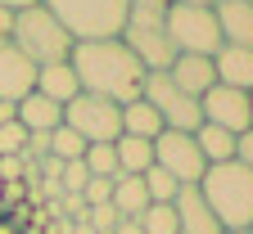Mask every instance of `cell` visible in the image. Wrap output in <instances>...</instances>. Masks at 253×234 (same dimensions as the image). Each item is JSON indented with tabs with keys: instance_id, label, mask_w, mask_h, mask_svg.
<instances>
[{
	"instance_id": "cell-32",
	"label": "cell",
	"mask_w": 253,
	"mask_h": 234,
	"mask_svg": "<svg viewBox=\"0 0 253 234\" xmlns=\"http://www.w3.org/2000/svg\"><path fill=\"white\" fill-rule=\"evenodd\" d=\"M113 234H145V230H140V221H118Z\"/></svg>"
},
{
	"instance_id": "cell-21",
	"label": "cell",
	"mask_w": 253,
	"mask_h": 234,
	"mask_svg": "<svg viewBox=\"0 0 253 234\" xmlns=\"http://www.w3.org/2000/svg\"><path fill=\"white\" fill-rule=\"evenodd\" d=\"M86 153V140L77 135L73 126H54L50 131V158H59V162H77Z\"/></svg>"
},
{
	"instance_id": "cell-22",
	"label": "cell",
	"mask_w": 253,
	"mask_h": 234,
	"mask_svg": "<svg viewBox=\"0 0 253 234\" xmlns=\"http://www.w3.org/2000/svg\"><path fill=\"white\" fill-rule=\"evenodd\" d=\"M82 162H86V171H90V176L118 180V153H113V144H86Z\"/></svg>"
},
{
	"instance_id": "cell-29",
	"label": "cell",
	"mask_w": 253,
	"mask_h": 234,
	"mask_svg": "<svg viewBox=\"0 0 253 234\" xmlns=\"http://www.w3.org/2000/svg\"><path fill=\"white\" fill-rule=\"evenodd\" d=\"M27 176V162L23 158H0V180H5V185H18Z\"/></svg>"
},
{
	"instance_id": "cell-27",
	"label": "cell",
	"mask_w": 253,
	"mask_h": 234,
	"mask_svg": "<svg viewBox=\"0 0 253 234\" xmlns=\"http://www.w3.org/2000/svg\"><path fill=\"white\" fill-rule=\"evenodd\" d=\"M82 198H86V207H100V203H109V198H113V180H104V176H90V180H86V189H82Z\"/></svg>"
},
{
	"instance_id": "cell-12",
	"label": "cell",
	"mask_w": 253,
	"mask_h": 234,
	"mask_svg": "<svg viewBox=\"0 0 253 234\" xmlns=\"http://www.w3.org/2000/svg\"><path fill=\"white\" fill-rule=\"evenodd\" d=\"M221 45H244L253 50V0H217L212 5Z\"/></svg>"
},
{
	"instance_id": "cell-28",
	"label": "cell",
	"mask_w": 253,
	"mask_h": 234,
	"mask_svg": "<svg viewBox=\"0 0 253 234\" xmlns=\"http://www.w3.org/2000/svg\"><path fill=\"white\" fill-rule=\"evenodd\" d=\"M235 162H240V167H249V171H253V126H249V131H240V135H235Z\"/></svg>"
},
{
	"instance_id": "cell-31",
	"label": "cell",
	"mask_w": 253,
	"mask_h": 234,
	"mask_svg": "<svg viewBox=\"0 0 253 234\" xmlns=\"http://www.w3.org/2000/svg\"><path fill=\"white\" fill-rule=\"evenodd\" d=\"M5 122H18V104H5V99H0V126Z\"/></svg>"
},
{
	"instance_id": "cell-10",
	"label": "cell",
	"mask_w": 253,
	"mask_h": 234,
	"mask_svg": "<svg viewBox=\"0 0 253 234\" xmlns=\"http://www.w3.org/2000/svg\"><path fill=\"white\" fill-rule=\"evenodd\" d=\"M32 90H37V63L5 41L0 45V99H5V104H18Z\"/></svg>"
},
{
	"instance_id": "cell-30",
	"label": "cell",
	"mask_w": 253,
	"mask_h": 234,
	"mask_svg": "<svg viewBox=\"0 0 253 234\" xmlns=\"http://www.w3.org/2000/svg\"><path fill=\"white\" fill-rule=\"evenodd\" d=\"M9 32H14V9H5V5H0V45L9 41Z\"/></svg>"
},
{
	"instance_id": "cell-16",
	"label": "cell",
	"mask_w": 253,
	"mask_h": 234,
	"mask_svg": "<svg viewBox=\"0 0 253 234\" xmlns=\"http://www.w3.org/2000/svg\"><path fill=\"white\" fill-rule=\"evenodd\" d=\"M18 126L27 131V135H45V131H54V126H63V108L59 104H50L45 95H23L18 99Z\"/></svg>"
},
{
	"instance_id": "cell-19",
	"label": "cell",
	"mask_w": 253,
	"mask_h": 234,
	"mask_svg": "<svg viewBox=\"0 0 253 234\" xmlns=\"http://www.w3.org/2000/svg\"><path fill=\"white\" fill-rule=\"evenodd\" d=\"M113 212L122 216V221H140V212L149 207V194H145V180L140 176H118L113 180Z\"/></svg>"
},
{
	"instance_id": "cell-35",
	"label": "cell",
	"mask_w": 253,
	"mask_h": 234,
	"mask_svg": "<svg viewBox=\"0 0 253 234\" xmlns=\"http://www.w3.org/2000/svg\"><path fill=\"white\" fill-rule=\"evenodd\" d=\"M0 234H18V230H14V225H5V221H0Z\"/></svg>"
},
{
	"instance_id": "cell-33",
	"label": "cell",
	"mask_w": 253,
	"mask_h": 234,
	"mask_svg": "<svg viewBox=\"0 0 253 234\" xmlns=\"http://www.w3.org/2000/svg\"><path fill=\"white\" fill-rule=\"evenodd\" d=\"M0 5H5V9H14V14H18V9H32V5H41V0H0Z\"/></svg>"
},
{
	"instance_id": "cell-24",
	"label": "cell",
	"mask_w": 253,
	"mask_h": 234,
	"mask_svg": "<svg viewBox=\"0 0 253 234\" xmlns=\"http://www.w3.org/2000/svg\"><path fill=\"white\" fill-rule=\"evenodd\" d=\"M140 180H145V194H149V203H172V198H176V189H181V185H176V180L163 171V167H149V171H145Z\"/></svg>"
},
{
	"instance_id": "cell-18",
	"label": "cell",
	"mask_w": 253,
	"mask_h": 234,
	"mask_svg": "<svg viewBox=\"0 0 253 234\" xmlns=\"http://www.w3.org/2000/svg\"><path fill=\"white\" fill-rule=\"evenodd\" d=\"M118 153V176H145L154 167V140H136V135H118L113 140Z\"/></svg>"
},
{
	"instance_id": "cell-9",
	"label": "cell",
	"mask_w": 253,
	"mask_h": 234,
	"mask_svg": "<svg viewBox=\"0 0 253 234\" xmlns=\"http://www.w3.org/2000/svg\"><path fill=\"white\" fill-rule=\"evenodd\" d=\"M199 113L208 126H221L240 135V131L253 126V113H249V90H231V86H208L199 95Z\"/></svg>"
},
{
	"instance_id": "cell-13",
	"label": "cell",
	"mask_w": 253,
	"mask_h": 234,
	"mask_svg": "<svg viewBox=\"0 0 253 234\" xmlns=\"http://www.w3.org/2000/svg\"><path fill=\"white\" fill-rule=\"evenodd\" d=\"M163 72H168L172 86L185 90L190 99H199L208 86H217V72H212V59H208V54H176Z\"/></svg>"
},
{
	"instance_id": "cell-26",
	"label": "cell",
	"mask_w": 253,
	"mask_h": 234,
	"mask_svg": "<svg viewBox=\"0 0 253 234\" xmlns=\"http://www.w3.org/2000/svg\"><path fill=\"white\" fill-rule=\"evenodd\" d=\"M86 180H90V171H86L82 158H77V162H63V171H59V189H63V194H82Z\"/></svg>"
},
{
	"instance_id": "cell-7",
	"label": "cell",
	"mask_w": 253,
	"mask_h": 234,
	"mask_svg": "<svg viewBox=\"0 0 253 234\" xmlns=\"http://www.w3.org/2000/svg\"><path fill=\"white\" fill-rule=\"evenodd\" d=\"M140 99H149V104H154V113L163 117L168 131H199V126H204L199 99H190L185 90H176L168 72H145Z\"/></svg>"
},
{
	"instance_id": "cell-17",
	"label": "cell",
	"mask_w": 253,
	"mask_h": 234,
	"mask_svg": "<svg viewBox=\"0 0 253 234\" xmlns=\"http://www.w3.org/2000/svg\"><path fill=\"white\" fill-rule=\"evenodd\" d=\"M163 117L154 113L149 99H131V104H122V135H136V140H158L163 135Z\"/></svg>"
},
{
	"instance_id": "cell-15",
	"label": "cell",
	"mask_w": 253,
	"mask_h": 234,
	"mask_svg": "<svg viewBox=\"0 0 253 234\" xmlns=\"http://www.w3.org/2000/svg\"><path fill=\"white\" fill-rule=\"evenodd\" d=\"M37 95H45L50 104H73V99L82 95L77 86V72H73V63L63 59V63H45V68H37Z\"/></svg>"
},
{
	"instance_id": "cell-4",
	"label": "cell",
	"mask_w": 253,
	"mask_h": 234,
	"mask_svg": "<svg viewBox=\"0 0 253 234\" xmlns=\"http://www.w3.org/2000/svg\"><path fill=\"white\" fill-rule=\"evenodd\" d=\"M73 41H109L126 27V0H41Z\"/></svg>"
},
{
	"instance_id": "cell-6",
	"label": "cell",
	"mask_w": 253,
	"mask_h": 234,
	"mask_svg": "<svg viewBox=\"0 0 253 234\" xmlns=\"http://www.w3.org/2000/svg\"><path fill=\"white\" fill-rule=\"evenodd\" d=\"M63 126H73L86 144H113L122 135V104L82 90L73 104H63Z\"/></svg>"
},
{
	"instance_id": "cell-38",
	"label": "cell",
	"mask_w": 253,
	"mask_h": 234,
	"mask_svg": "<svg viewBox=\"0 0 253 234\" xmlns=\"http://www.w3.org/2000/svg\"><path fill=\"white\" fill-rule=\"evenodd\" d=\"M249 234H253V225H249Z\"/></svg>"
},
{
	"instance_id": "cell-37",
	"label": "cell",
	"mask_w": 253,
	"mask_h": 234,
	"mask_svg": "<svg viewBox=\"0 0 253 234\" xmlns=\"http://www.w3.org/2000/svg\"><path fill=\"white\" fill-rule=\"evenodd\" d=\"M249 113H253V90H249Z\"/></svg>"
},
{
	"instance_id": "cell-11",
	"label": "cell",
	"mask_w": 253,
	"mask_h": 234,
	"mask_svg": "<svg viewBox=\"0 0 253 234\" xmlns=\"http://www.w3.org/2000/svg\"><path fill=\"white\" fill-rule=\"evenodd\" d=\"M172 212H176V234H221L212 207L204 203L199 185H181L172 198Z\"/></svg>"
},
{
	"instance_id": "cell-3",
	"label": "cell",
	"mask_w": 253,
	"mask_h": 234,
	"mask_svg": "<svg viewBox=\"0 0 253 234\" xmlns=\"http://www.w3.org/2000/svg\"><path fill=\"white\" fill-rule=\"evenodd\" d=\"M9 45L18 54H27L37 68H45V63H63L73 54V36L63 32V23L45 9V5H32V9H18L14 14V32H9Z\"/></svg>"
},
{
	"instance_id": "cell-25",
	"label": "cell",
	"mask_w": 253,
	"mask_h": 234,
	"mask_svg": "<svg viewBox=\"0 0 253 234\" xmlns=\"http://www.w3.org/2000/svg\"><path fill=\"white\" fill-rule=\"evenodd\" d=\"M23 149H27V131L18 122H5L0 126V158H23Z\"/></svg>"
},
{
	"instance_id": "cell-14",
	"label": "cell",
	"mask_w": 253,
	"mask_h": 234,
	"mask_svg": "<svg viewBox=\"0 0 253 234\" xmlns=\"http://www.w3.org/2000/svg\"><path fill=\"white\" fill-rule=\"evenodd\" d=\"M212 72H217V86L253 90V50H244V45H217Z\"/></svg>"
},
{
	"instance_id": "cell-23",
	"label": "cell",
	"mask_w": 253,
	"mask_h": 234,
	"mask_svg": "<svg viewBox=\"0 0 253 234\" xmlns=\"http://www.w3.org/2000/svg\"><path fill=\"white\" fill-rule=\"evenodd\" d=\"M140 230L145 234H176V212L172 203H149L140 212Z\"/></svg>"
},
{
	"instance_id": "cell-2",
	"label": "cell",
	"mask_w": 253,
	"mask_h": 234,
	"mask_svg": "<svg viewBox=\"0 0 253 234\" xmlns=\"http://www.w3.org/2000/svg\"><path fill=\"white\" fill-rule=\"evenodd\" d=\"M204 203L212 207L221 230H249L253 225V171L240 162H212L199 180Z\"/></svg>"
},
{
	"instance_id": "cell-1",
	"label": "cell",
	"mask_w": 253,
	"mask_h": 234,
	"mask_svg": "<svg viewBox=\"0 0 253 234\" xmlns=\"http://www.w3.org/2000/svg\"><path fill=\"white\" fill-rule=\"evenodd\" d=\"M73 72H77V86L86 95H100V99H113V104H131L140 99V86H145V63L126 50L122 36H109V41H77L73 54Z\"/></svg>"
},
{
	"instance_id": "cell-34",
	"label": "cell",
	"mask_w": 253,
	"mask_h": 234,
	"mask_svg": "<svg viewBox=\"0 0 253 234\" xmlns=\"http://www.w3.org/2000/svg\"><path fill=\"white\" fill-rule=\"evenodd\" d=\"M176 5H204V9H212L217 0H176Z\"/></svg>"
},
{
	"instance_id": "cell-8",
	"label": "cell",
	"mask_w": 253,
	"mask_h": 234,
	"mask_svg": "<svg viewBox=\"0 0 253 234\" xmlns=\"http://www.w3.org/2000/svg\"><path fill=\"white\" fill-rule=\"evenodd\" d=\"M154 167H163L176 185H199L208 162L195 144V131H163L154 140Z\"/></svg>"
},
{
	"instance_id": "cell-36",
	"label": "cell",
	"mask_w": 253,
	"mask_h": 234,
	"mask_svg": "<svg viewBox=\"0 0 253 234\" xmlns=\"http://www.w3.org/2000/svg\"><path fill=\"white\" fill-rule=\"evenodd\" d=\"M221 234H249V230H221Z\"/></svg>"
},
{
	"instance_id": "cell-20",
	"label": "cell",
	"mask_w": 253,
	"mask_h": 234,
	"mask_svg": "<svg viewBox=\"0 0 253 234\" xmlns=\"http://www.w3.org/2000/svg\"><path fill=\"white\" fill-rule=\"evenodd\" d=\"M195 144H199V153H204V162L212 167V162H235V135L231 131H221V126H199L195 131Z\"/></svg>"
},
{
	"instance_id": "cell-5",
	"label": "cell",
	"mask_w": 253,
	"mask_h": 234,
	"mask_svg": "<svg viewBox=\"0 0 253 234\" xmlns=\"http://www.w3.org/2000/svg\"><path fill=\"white\" fill-rule=\"evenodd\" d=\"M163 27H168V41H172V50L176 54H217V45H221V32H217V18H212V9H204V5H168V18H163Z\"/></svg>"
}]
</instances>
